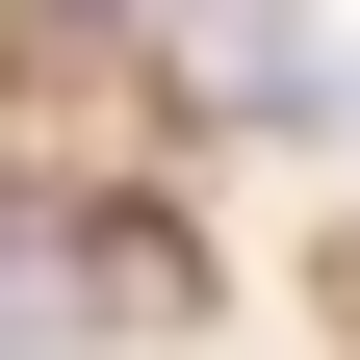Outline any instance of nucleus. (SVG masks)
<instances>
[{
    "mask_svg": "<svg viewBox=\"0 0 360 360\" xmlns=\"http://www.w3.org/2000/svg\"><path fill=\"white\" fill-rule=\"evenodd\" d=\"M77 309H103V335H180V309H206V257H180L155 206H103V232H77Z\"/></svg>",
    "mask_w": 360,
    "mask_h": 360,
    "instance_id": "1",
    "label": "nucleus"
},
{
    "mask_svg": "<svg viewBox=\"0 0 360 360\" xmlns=\"http://www.w3.org/2000/svg\"><path fill=\"white\" fill-rule=\"evenodd\" d=\"M335 309H360V257H335Z\"/></svg>",
    "mask_w": 360,
    "mask_h": 360,
    "instance_id": "2",
    "label": "nucleus"
}]
</instances>
